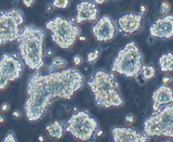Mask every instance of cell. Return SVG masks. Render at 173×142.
<instances>
[{"label":"cell","mask_w":173,"mask_h":142,"mask_svg":"<svg viewBox=\"0 0 173 142\" xmlns=\"http://www.w3.org/2000/svg\"><path fill=\"white\" fill-rule=\"evenodd\" d=\"M84 76L79 70L68 69L48 74L32 73L27 80V100L24 106L26 116L31 122H37L45 115L52 101L70 100L83 87Z\"/></svg>","instance_id":"1"},{"label":"cell","mask_w":173,"mask_h":142,"mask_svg":"<svg viewBox=\"0 0 173 142\" xmlns=\"http://www.w3.org/2000/svg\"><path fill=\"white\" fill-rule=\"evenodd\" d=\"M44 38L43 29L34 25H27L23 27L17 39L20 57L31 70L38 71L44 65Z\"/></svg>","instance_id":"2"},{"label":"cell","mask_w":173,"mask_h":142,"mask_svg":"<svg viewBox=\"0 0 173 142\" xmlns=\"http://www.w3.org/2000/svg\"><path fill=\"white\" fill-rule=\"evenodd\" d=\"M87 85L98 106L117 107L124 104L119 83L112 73L105 70H98L87 81Z\"/></svg>","instance_id":"3"},{"label":"cell","mask_w":173,"mask_h":142,"mask_svg":"<svg viewBox=\"0 0 173 142\" xmlns=\"http://www.w3.org/2000/svg\"><path fill=\"white\" fill-rule=\"evenodd\" d=\"M143 54L134 42L127 43L118 52L111 65V70L127 77H135L141 73Z\"/></svg>","instance_id":"4"},{"label":"cell","mask_w":173,"mask_h":142,"mask_svg":"<svg viewBox=\"0 0 173 142\" xmlns=\"http://www.w3.org/2000/svg\"><path fill=\"white\" fill-rule=\"evenodd\" d=\"M144 134L149 137L173 138V104L165 105L147 118L143 125Z\"/></svg>","instance_id":"5"},{"label":"cell","mask_w":173,"mask_h":142,"mask_svg":"<svg viewBox=\"0 0 173 142\" xmlns=\"http://www.w3.org/2000/svg\"><path fill=\"white\" fill-rule=\"evenodd\" d=\"M46 28L51 32V38L57 46L68 50L75 43L81 34V29L72 20L56 16L46 22Z\"/></svg>","instance_id":"6"},{"label":"cell","mask_w":173,"mask_h":142,"mask_svg":"<svg viewBox=\"0 0 173 142\" xmlns=\"http://www.w3.org/2000/svg\"><path fill=\"white\" fill-rule=\"evenodd\" d=\"M98 129V122L94 116L87 111H78L69 118L65 131L80 140L86 141L94 138Z\"/></svg>","instance_id":"7"},{"label":"cell","mask_w":173,"mask_h":142,"mask_svg":"<svg viewBox=\"0 0 173 142\" xmlns=\"http://www.w3.org/2000/svg\"><path fill=\"white\" fill-rule=\"evenodd\" d=\"M24 21V13L18 9L0 13V46L17 40Z\"/></svg>","instance_id":"8"},{"label":"cell","mask_w":173,"mask_h":142,"mask_svg":"<svg viewBox=\"0 0 173 142\" xmlns=\"http://www.w3.org/2000/svg\"><path fill=\"white\" fill-rule=\"evenodd\" d=\"M22 72V63L15 54H2L0 58V89H5L10 82L19 79Z\"/></svg>","instance_id":"9"},{"label":"cell","mask_w":173,"mask_h":142,"mask_svg":"<svg viewBox=\"0 0 173 142\" xmlns=\"http://www.w3.org/2000/svg\"><path fill=\"white\" fill-rule=\"evenodd\" d=\"M92 32L98 42H108L116 37L117 28L113 20L109 16H104L93 26Z\"/></svg>","instance_id":"10"},{"label":"cell","mask_w":173,"mask_h":142,"mask_svg":"<svg viewBox=\"0 0 173 142\" xmlns=\"http://www.w3.org/2000/svg\"><path fill=\"white\" fill-rule=\"evenodd\" d=\"M115 142H147L150 137L130 127H114L110 129Z\"/></svg>","instance_id":"11"},{"label":"cell","mask_w":173,"mask_h":142,"mask_svg":"<svg viewBox=\"0 0 173 142\" xmlns=\"http://www.w3.org/2000/svg\"><path fill=\"white\" fill-rule=\"evenodd\" d=\"M143 23V14L127 13L118 18L117 25L120 32L125 35H132L141 30Z\"/></svg>","instance_id":"12"},{"label":"cell","mask_w":173,"mask_h":142,"mask_svg":"<svg viewBox=\"0 0 173 142\" xmlns=\"http://www.w3.org/2000/svg\"><path fill=\"white\" fill-rule=\"evenodd\" d=\"M149 33L156 39H171L173 37V16H166L156 20L149 27Z\"/></svg>","instance_id":"13"},{"label":"cell","mask_w":173,"mask_h":142,"mask_svg":"<svg viewBox=\"0 0 173 142\" xmlns=\"http://www.w3.org/2000/svg\"><path fill=\"white\" fill-rule=\"evenodd\" d=\"M76 16L75 21L77 23H83L84 21H94L97 19L98 9L96 6V4L85 0L76 5Z\"/></svg>","instance_id":"14"},{"label":"cell","mask_w":173,"mask_h":142,"mask_svg":"<svg viewBox=\"0 0 173 142\" xmlns=\"http://www.w3.org/2000/svg\"><path fill=\"white\" fill-rule=\"evenodd\" d=\"M153 110L157 111L162 106L173 103V90L166 85H160L152 95Z\"/></svg>","instance_id":"15"},{"label":"cell","mask_w":173,"mask_h":142,"mask_svg":"<svg viewBox=\"0 0 173 142\" xmlns=\"http://www.w3.org/2000/svg\"><path fill=\"white\" fill-rule=\"evenodd\" d=\"M46 129L48 131L50 137L55 139H61L63 137L65 128L64 127V124H62L61 122L55 120V121L49 123V125L46 127Z\"/></svg>","instance_id":"16"},{"label":"cell","mask_w":173,"mask_h":142,"mask_svg":"<svg viewBox=\"0 0 173 142\" xmlns=\"http://www.w3.org/2000/svg\"><path fill=\"white\" fill-rule=\"evenodd\" d=\"M159 65L163 73H173V53L167 52L166 54H162L159 59Z\"/></svg>","instance_id":"17"},{"label":"cell","mask_w":173,"mask_h":142,"mask_svg":"<svg viewBox=\"0 0 173 142\" xmlns=\"http://www.w3.org/2000/svg\"><path fill=\"white\" fill-rule=\"evenodd\" d=\"M141 74L146 81L153 78L155 75V69L151 65H143L141 69Z\"/></svg>","instance_id":"18"},{"label":"cell","mask_w":173,"mask_h":142,"mask_svg":"<svg viewBox=\"0 0 173 142\" xmlns=\"http://www.w3.org/2000/svg\"><path fill=\"white\" fill-rule=\"evenodd\" d=\"M51 65H53L54 68H64L67 65V61L64 58L55 57L51 62Z\"/></svg>","instance_id":"19"},{"label":"cell","mask_w":173,"mask_h":142,"mask_svg":"<svg viewBox=\"0 0 173 142\" xmlns=\"http://www.w3.org/2000/svg\"><path fill=\"white\" fill-rule=\"evenodd\" d=\"M99 53L100 51L98 50H94V51H90L88 52V54L86 55V59H87V62L89 63H94L98 59V56H99Z\"/></svg>","instance_id":"20"},{"label":"cell","mask_w":173,"mask_h":142,"mask_svg":"<svg viewBox=\"0 0 173 142\" xmlns=\"http://www.w3.org/2000/svg\"><path fill=\"white\" fill-rule=\"evenodd\" d=\"M52 4L55 8L66 9L69 5V0H53Z\"/></svg>","instance_id":"21"},{"label":"cell","mask_w":173,"mask_h":142,"mask_svg":"<svg viewBox=\"0 0 173 142\" xmlns=\"http://www.w3.org/2000/svg\"><path fill=\"white\" fill-rule=\"evenodd\" d=\"M3 142H17V139L13 130H9L3 140Z\"/></svg>","instance_id":"22"},{"label":"cell","mask_w":173,"mask_h":142,"mask_svg":"<svg viewBox=\"0 0 173 142\" xmlns=\"http://www.w3.org/2000/svg\"><path fill=\"white\" fill-rule=\"evenodd\" d=\"M170 10H171V4L166 1L162 2L161 5H160V12L162 15H166Z\"/></svg>","instance_id":"23"},{"label":"cell","mask_w":173,"mask_h":142,"mask_svg":"<svg viewBox=\"0 0 173 142\" xmlns=\"http://www.w3.org/2000/svg\"><path fill=\"white\" fill-rule=\"evenodd\" d=\"M73 62H74L75 65H82L83 62V59L81 57V56H79V55H75V56L73 57Z\"/></svg>","instance_id":"24"},{"label":"cell","mask_w":173,"mask_h":142,"mask_svg":"<svg viewBox=\"0 0 173 142\" xmlns=\"http://www.w3.org/2000/svg\"><path fill=\"white\" fill-rule=\"evenodd\" d=\"M135 119V117H134V115H132V114H127V115H126V117H125L126 122H127L129 123H134Z\"/></svg>","instance_id":"25"},{"label":"cell","mask_w":173,"mask_h":142,"mask_svg":"<svg viewBox=\"0 0 173 142\" xmlns=\"http://www.w3.org/2000/svg\"><path fill=\"white\" fill-rule=\"evenodd\" d=\"M22 2L26 7H27V8H30L31 6L34 4L35 0H22Z\"/></svg>","instance_id":"26"},{"label":"cell","mask_w":173,"mask_h":142,"mask_svg":"<svg viewBox=\"0 0 173 142\" xmlns=\"http://www.w3.org/2000/svg\"><path fill=\"white\" fill-rule=\"evenodd\" d=\"M12 115H13V117L15 118H20L21 117V112L20 111H18V110H15V111H13V113H12Z\"/></svg>","instance_id":"27"},{"label":"cell","mask_w":173,"mask_h":142,"mask_svg":"<svg viewBox=\"0 0 173 142\" xmlns=\"http://www.w3.org/2000/svg\"><path fill=\"white\" fill-rule=\"evenodd\" d=\"M1 111H7L9 109V105L8 103H4L2 106H1Z\"/></svg>","instance_id":"28"},{"label":"cell","mask_w":173,"mask_h":142,"mask_svg":"<svg viewBox=\"0 0 173 142\" xmlns=\"http://www.w3.org/2000/svg\"><path fill=\"white\" fill-rule=\"evenodd\" d=\"M171 80V78L170 77H164L162 78V83L163 84H168Z\"/></svg>","instance_id":"29"},{"label":"cell","mask_w":173,"mask_h":142,"mask_svg":"<svg viewBox=\"0 0 173 142\" xmlns=\"http://www.w3.org/2000/svg\"><path fill=\"white\" fill-rule=\"evenodd\" d=\"M53 8H54V6L53 5V4H49L47 5V10L49 12L53 11Z\"/></svg>","instance_id":"30"},{"label":"cell","mask_w":173,"mask_h":142,"mask_svg":"<svg viewBox=\"0 0 173 142\" xmlns=\"http://www.w3.org/2000/svg\"><path fill=\"white\" fill-rule=\"evenodd\" d=\"M145 11H146V7L144 5H141V7H140V13L143 15L145 13Z\"/></svg>","instance_id":"31"},{"label":"cell","mask_w":173,"mask_h":142,"mask_svg":"<svg viewBox=\"0 0 173 142\" xmlns=\"http://www.w3.org/2000/svg\"><path fill=\"white\" fill-rule=\"evenodd\" d=\"M105 1L106 0H94L95 4H103Z\"/></svg>","instance_id":"32"},{"label":"cell","mask_w":173,"mask_h":142,"mask_svg":"<svg viewBox=\"0 0 173 142\" xmlns=\"http://www.w3.org/2000/svg\"><path fill=\"white\" fill-rule=\"evenodd\" d=\"M4 116L0 115V123H4Z\"/></svg>","instance_id":"33"},{"label":"cell","mask_w":173,"mask_h":142,"mask_svg":"<svg viewBox=\"0 0 173 142\" xmlns=\"http://www.w3.org/2000/svg\"><path fill=\"white\" fill-rule=\"evenodd\" d=\"M38 140H40V141H43V136H39V137H38Z\"/></svg>","instance_id":"34"},{"label":"cell","mask_w":173,"mask_h":142,"mask_svg":"<svg viewBox=\"0 0 173 142\" xmlns=\"http://www.w3.org/2000/svg\"><path fill=\"white\" fill-rule=\"evenodd\" d=\"M85 38H84V37H80V40H81V41H84V40H85Z\"/></svg>","instance_id":"35"},{"label":"cell","mask_w":173,"mask_h":142,"mask_svg":"<svg viewBox=\"0 0 173 142\" xmlns=\"http://www.w3.org/2000/svg\"><path fill=\"white\" fill-rule=\"evenodd\" d=\"M102 134H103V132H102V130H98V135H101Z\"/></svg>","instance_id":"36"},{"label":"cell","mask_w":173,"mask_h":142,"mask_svg":"<svg viewBox=\"0 0 173 142\" xmlns=\"http://www.w3.org/2000/svg\"><path fill=\"white\" fill-rule=\"evenodd\" d=\"M172 83H173V79H172Z\"/></svg>","instance_id":"37"}]
</instances>
